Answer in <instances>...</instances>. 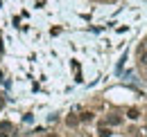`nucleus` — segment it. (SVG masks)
I'll return each instance as SVG.
<instances>
[{"label":"nucleus","mask_w":147,"mask_h":137,"mask_svg":"<svg viewBox=\"0 0 147 137\" xmlns=\"http://www.w3.org/2000/svg\"><path fill=\"white\" fill-rule=\"evenodd\" d=\"M107 124H109V126H118V124H122V117H120L118 112H111L109 117H107Z\"/></svg>","instance_id":"f257e3e1"},{"label":"nucleus","mask_w":147,"mask_h":137,"mask_svg":"<svg viewBox=\"0 0 147 137\" xmlns=\"http://www.w3.org/2000/svg\"><path fill=\"white\" fill-rule=\"evenodd\" d=\"M66 124H68L70 128H75V126L79 124V117H77V115H68V117H66Z\"/></svg>","instance_id":"f03ea898"},{"label":"nucleus","mask_w":147,"mask_h":137,"mask_svg":"<svg viewBox=\"0 0 147 137\" xmlns=\"http://www.w3.org/2000/svg\"><path fill=\"white\" fill-rule=\"evenodd\" d=\"M127 117H129V119H138V117H140V110H138V108H129Z\"/></svg>","instance_id":"7ed1b4c3"},{"label":"nucleus","mask_w":147,"mask_h":137,"mask_svg":"<svg viewBox=\"0 0 147 137\" xmlns=\"http://www.w3.org/2000/svg\"><path fill=\"white\" fill-rule=\"evenodd\" d=\"M97 137H111V130L107 128V126H102V128L97 130Z\"/></svg>","instance_id":"20e7f679"},{"label":"nucleus","mask_w":147,"mask_h":137,"mask_svg":"<svg viewBox=\"0 0 147 137\" xmlns=\"http://www.w3.org/2000/svg\"><path fill=\"white\" fill-rule=\"evenodd\" d=\"M79 121H93V112H82V115H79Z\"/></svg>","instance_id":"39448f33"},{"label":"nucleus","mask_w":147,"mask_h":137,"mask_svg":"<svg viewBox=\"0 0 147 137\" xmlns=\"http://www.w3.org/2000/svg\"><path fill=\"white\" fill-rule=\"evenodd\" d=\"M143 63H145V65H147V54H143Z\"/></svg>","instance_id":"423d86ee"},{"label":"nucleus","mask_w":147,"mask_h":137,"mask_svg":"<svg viewBox=\"0 0 147 137\" xmlns=\"http://www.w3.org/2000/svg\"><path fill=\"white\" fill-rule=\"evenodd\" d=\"M2 106H5V99H2V97H0V108H2Z\"/></svg>","instance_id":"0eeeda50"},{"label":"nucleus","mask_w":147,"mask_h":137,"mask_svg":"<svg viewBox=\"0 0 147 137\" xmlns=\"http://www.w3.org/2000/svg\"><path fill=\"white\" fill-rule=\"evenodd\" d=\"M0 54H2V43H0Z\"/></svg>","instance_id":"6e6552de"},{"label":"nucleus","mask_w":147,"mask_h":137,"mask_svg":"<svg viewBox=\"0 0 147 137\" xmlns=\"http://www.w3.org/2000/svg\"><path fill=\"white\" fill-rule=\"evenodd\" d=\"M50 137H59V135H50Z\"/></svg>","instance_id":"1a4fd4ad"},{"label":"nucleus","mask_w":147,"mask_h":137,"mask_svg":"<svg viewBox=\"0 0 147 137\" xmlns=\"http://www.w3.org/2000/svg\"><path fill=\"white\" fill-rule=\"evenodd\" d=\"M145 45H147V38H145Z\"/></svg>","instance_id":"9d476101"}]
</instances>
